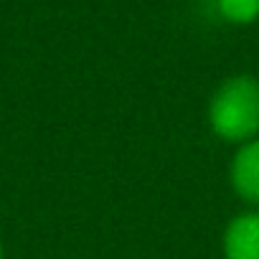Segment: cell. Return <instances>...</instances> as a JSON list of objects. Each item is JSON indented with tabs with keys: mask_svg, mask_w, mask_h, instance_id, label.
I'll return each instance as SVG.
<instances>
[{
	"mask_svg": "<svg viewBox=\"0 0 259 259\" xmlns=\"http://www.w3.org/2000/svg\"><path fill=\"white\" fill-rule=\"evenodd\" d=\"M0 259H3V244H0Z\"/></svg>",
	"mask_w": 259,
	"mask_h": 259,
	"instance_id": "5",
	"label": "cell"
},
{
	"mask_svg": "<svg viewBox=\"0 0 259 259\" xmlns=\"http://www.w3.org/2000/svg\"><path fill=\"white\" fill-rule=\"evenodd\" d=\"M216 8L234 26H249L259 18V0H216Z\"/></svg>",
	"mask_w": 259,
	"mask_h": 259,
	"instance_id": "4",
	"label": "cell"
},
{
	"mask_svg": "<svg viewBox=\"0 0 259 259\" xmlns=\"http://www.w3.org/2000/svg\"><path fill=\"white\" fill-rule=\"evenodd\" d=\"M229 181H231L234 193L241 201L259 206V138L239 145L231 160Z\"/></svg>",
	"mask_w": 259,
	"mask_h": 259,
	"instance_id": "2",
	"label": "cell"
},
{
	"mask_svg": "<svg viewBox=\"0 0 259 259\" xmlns=\"http://www.w3.org/2000/svg\"><path fill=\"white\" fill-rule=\"evenodd\" d=\"M208 124L224 143L244 145L259 138V79L236 74L226 79L208 102Z\"/></svg>",
	"mask_w": 259,
	"mask_h": 259,
	"instance_id": "1",
	"label": "cell"
},
{
	"mask_svg": "<svg viewBox=\"0 0 259 259\" xmlns=\"http://www.w3.org/2000/svg\"><path fill=\"white\" fill-rule=\"evenodd\" d=\"M226 259H259V211L239 213L224 231Z\"/></svg>",
	"mask_w": 259,
	"mask_h": 259,
	"instance_id": "3",
	"label": "cell"
}]
</instances>
